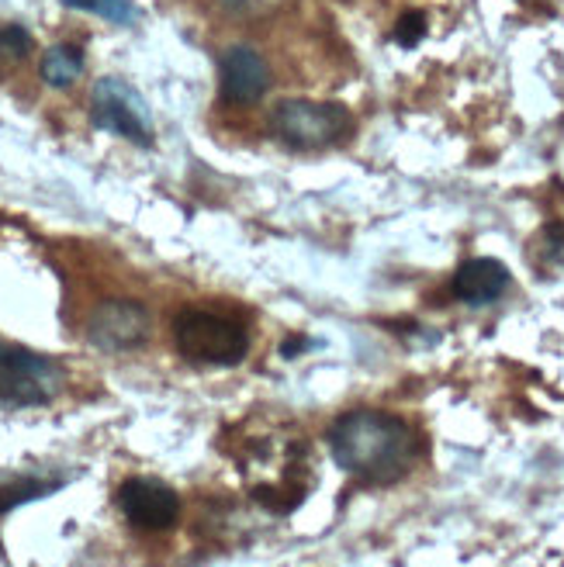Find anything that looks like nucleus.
Masks as SVG:
<instances>
[{
    "mask_svg": "<svg viewBox=\"0 0 564 567\" xmlns=\"http://www.w3.org/2000/svg\"><path fill=\"white\" fill-rule=\"evenodd\" d=\"M329 450L336 464L363 485H394L419 461V433L399 415L357 409L332 422Z\"/></svg>",
    "mask_w": 564,
    "mask_h": 567,
    "instance_id": "obj_1",
    "label": "nucleus"
},
{
    "mask_svg": "<svg viewBox=\"0 0 564 567\" xmlns=\"http://www.w3.org/2000/svg\"><path fill=\"white\" fill-rule=\"evenodd\" d=\"M174 347L197 367H236L249 353V332L239 319L212 308H181L174 319Z\"/></svg>",
    "mask_w": 564,
    "mask_h": 567,
    "instance_id": "obj_2",
    "label": "nucleus"
},
{
    "mask_svg": "<svg viewBox=\"0 0 564 567\" xmlns=\"http://www.w3.org/2000/svg\"><path fill=\"white\" fill-rule=\"evenodd\" d=\"M267 132L291 150H326L340 146L353 132L350 107L340 101H308V97H285L277 101Z\"/></svg>",
    "mask_w": 564,
    "mask_h": 567,
    "instance_id": "obj_3",
    "label": "nucleus"
},
{
    "mask_svg": "<svg viewBox=\"0 0 564 567\" xmlns=\"http://www.w3.org/2000/svg\"><path fill=\"white\" fill-rule=\"evenodd\" d=\"M63 384L66 374L52 357L0 343V405L8 409L45 405L63 391Z\"/></svg>",
    "mask_w": 564,
    "mask_h": 567,
    "instance_id": "obj_4",
    "label": "nucleus"
},
{
    "mask_svg": "<svg viewBox=\"0 0 564 567\" xmlns=\"http://www.w3.org/2000/svg\"><path fill=\"white\" fill-rule=\"evenodd\" d=\"M91 122L111 135H119L132 146H153V115L146 101L139 97V91L132 83H125L122 76H101L91 91Z\"/></svg>",
    "mask_w": 564,
    "mask_h": 567,
    "instance_id": "obj_5",
    "label": "nucleus"
},
{
    "mask_svg": "<svg viewBox=\"0 0 564 567\" xmlns=\"http://www.w3.org/2000/svg\"><path fill=\"white\" fill-rule=\"evenodd\" d=\"M150 332H153L150 308L132 298H107L88 319L91 347L104 353H132L139 347H146Z\"/></svg>",
    "mask_w": 564,
    "mask_h": 567,
    "instance_id": "obj_6",
    "label": "nucleus"
},
{
    "mask_svg": "<svg viewBox=\"0 0 564 567\" xmlns=\"http://www.w3.org/2000/svg\"><path fill=\"white\" fill-rule=\"evenodd\" d=\"M119 508L129 526L143 529V533H163L181 516V495L160 477L135 474V477L122 481Z\"/></svg>",
    "mask_w": 564,
    "mask_h": 567,
    "instance_id": "obj_7",
    "label": "nucleus"
},
{
    "mask_svg": "<svg viewBox=\"0 0 564 567\" xmlns=\"http://www.w3.org/2000/svg\"><path fill=\"white\" fill-rule=\"evenodd\" d=\"M270 87V66L253 45H229L218 55V97L229 107H253Z\"/></svg>",
    "mask_w": 564,
    "mask_h": 567,
    "instance_id": "obj_8",
    "label": "nucleus"
},
{
    "mask_svg": "<svg viewBox=\"0 0 564 567\" xmlns=\"http://www.w3.org/2000/svg\"><path fill=\"white\" fill-rule=\"evenodd\" d=\"M510 284L513 277L505 270V264L492 257H474L458 267L454 280H450V291L464 305H492L510 291Z\"/></svg>",
    "mask_w": 564,
    "mask_h": 567,
    "instance_id": "obj_9",
    "label": "nucleus"
},
{
    "mask_svg": "<svg viewBox=\"0 0 564 567\" xmlns=\"http://www.w3.org/2000/svg\"><path fill=\"white\" fill-rule=\"evenodd\" d=\"M39 73H42V80L49 83V87H55V91L73 87V83L83 76V49L73 45V42H60V45L45 49Z\"/></svg>",
    "mask_w": 564,
    "mask_h": 567,
    "instance_id": "obj_10",
    "label": "nucleus"
},
{
    "mask_svg": "<svg viewBox=\"0 0 564 567\" xmlns=\"http://www.w3.org/2000/svg\"><path fill=\"white\" fill-rule=\"evenodd\" d=\"M60 485H63V481H42V477H11V481H4V485H0V516L11 513V508H18V505H28L35 498L52 495Z\"/></svg>",
    "mask_w": 564,
    "mask_h": 567,
    "instance_id": "obj_11",
    "label": "nucleus"
},
{
    "mask_svg": "<svg viewBox=\"0 0 564 567\" xmlns=\"http://www.w3.org/2000/svg\"><path fill=\"white\" fill-rule=\"evenodd\" d=\"M66 8L73 11H88V14H98L111 24H122V28H132L143 18V11L135 8V0H63Z\"/></svg>",
    "mask_w": 564,
    "mask_h": 567,
    "instance_id": "obj_12",
    "label": "nucleus"
},
{
    "mask_svg": "<svg viewBox=\"0 0 564 567\" xmlns=\"http://www.w3.org/2000/svg\"><path fill=\"white\" fill-rule=\"evenodd\" d=\"M32 55V35L21 24H0V80Z\"/></svg>",
    "mask_w": 564,
    "mask_h": 567,
    "instance_id": "obj_13",
    "label": "nucleus"
},
{
    "mask_svg": "<svg viewBox=\"0 0 564 567\" xmlns=\"http://www.w3.org/2000/svg\"><path fill=\"white\" fill-rule=\"evenodd\" d=\"M280 4H285V0H212V11H218L229 21H260Z\"/></svg>",
    "mask_w": 564,
    "mask_h": 567,
    "instance_id": "obj_14",
    "label": "nucleus"
},
{
    "mask_svg": "<svg viewBox=\"0 0 564 567\" xmlns=\"http://www.w3.org/2000/svg\"><path fill=\"white\" fill-rule=\"evenodd\" d=\"M430 32V18H427V11H406L399 21H394V42L399 45H406V49H412V45H419L422 42V35Z\"/></svg>",
    "mask_w": 564,
    "mask_h": 567,
    "instance_id": "obj_15",
    "label": "nucleus"
},
{
    "mask_svg": "<svg viewBox=\"0 0 564 567\" xmlns=\"http://www.w3.org/2000/svg\"><path fill=\"white\" fill-rule=\"evenodd\" d=\"M308 347H312V343H305V336H298V343H285V347H280V357H298Z\"/></svg>",
    "mask_w": 564,
    "mask_h": 567,
    "instance_id": "obj_16",
    "label": "nucleus"
}]
</instances>
